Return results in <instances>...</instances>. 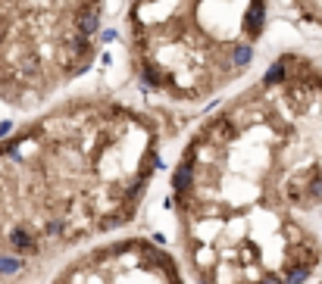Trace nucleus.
I'll list each match as a JSON object with an SVG mask.
<instances>
[{
    "label": "nucleus",
    "mask_w": 322,
    "mask_h": 284,
    "mask_svg": "<svg viewBox=\"0 0 322 284\" xmlns=\"http://www.w3.org/2000/svg\"><path fill=\"white\" fill-rule=\"evenodd\" d=\"M156 169L159 122L113 94L66 97L0 135V284L132 222Z\"/></svg>",
    "instance_id": "nucleus-1"
},
{
    "label": "nucleus",
    "mask_w": 322,
    "mask_h": 284,
    "mask_svg": "<svg viewBox=\"0 0 322 284\" xmlns=\"http://www.w3.org/2000/svg\"><path fill=\"white\" fill-rule=\"evenodd\" d=\"M269 28V0H126L135 85L169 103H207L244 78Z\"/></svg>",
    "instance_id": "nucleus-2"
},
{
    "label": "nucleus",
    "mask_w": 322,
    "mask_h": 284,
    "mask_svg": "<svg viewBox=\"0 0 322 284\" xmlns=\"http://www.w3.org/2000/svg\"><path fill=\"white\" fill-rule=\"evenodd\" d=\"M106 0H0V103L38 109L100 53Z\"/></svg>",
    "instance_id": "nucleus-3"
},
{
    "label": "nucleus",
    "mask_w": 322,
    "mask_h": 284,
    "mask_svg": "<svg viewBox=\"0 0 322 284\" xmlns=\"http://www.w3.org/2000/svg\"><path fill=\"white\" fill-rule=\"evenodd\" d=\"M285 7L300 25L322 31V0H285Z\"/></svg>",
    "instance_id": "nucleus-4"
}]
</instances>
